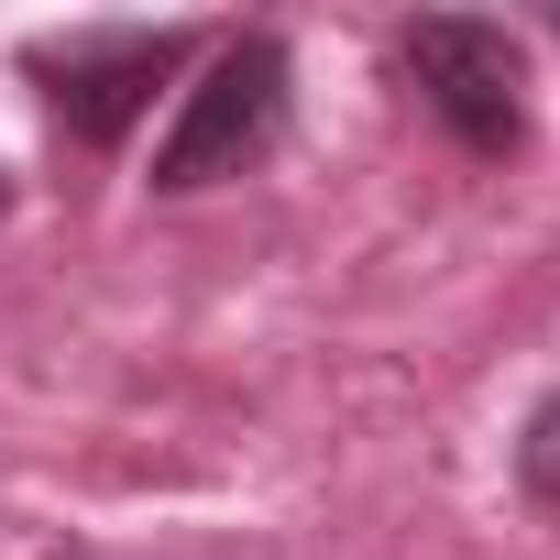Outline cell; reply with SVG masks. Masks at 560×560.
Returning <instances> with one entry per match:
<instances>
[{"label": "cell", "instance_id": "cell-1", "mask_svg": "<svg viewBox=\"0 0 560 560\" xmlns=\"http://www.w3.org/2000/svg\"><path fill=\"white\" fill-rule=\"evenodd\" d=\"M275 121H287V45H275V34H242V45L209 56V78L187 89L176 132L154 143V187L187 198V187L242 176V165L275 143Z\"/></svg>", "mask_w": 560, "mask_h": 560}, {"label": "cell", "instance_id": "cell-2", "mask_svg": "<svg viewBox=\"0 0 560 560\" xmlns=\"http://www.w3.org/2000/svg\"><path fill=\"white\" fill-rule=\"evenodd\" d=\"M407 78H418V100L451 121V143H472V154H505L516 132H527V67H516V34L505 23H472V12H429V23H407Z\"/></svg>", "mask_w": 560, "mask_h": 560}, {"label": "cell", "instance_id": "cell-3", "mask_svg": "<svg viewBox=\"0 0 560 560\" xmlns=\"http://www.w3.org/2000/svg\"><path fill=\"white\" fill-rule=\"evenodd\" d=\"M176 67H187V34H89V45H67V56L45 67V78H56V121H67L78 143H121Z\"/></svg>", "mask_w": 560, "mask_h": 560}, {"label": "cell", "instance_id": "cell-4", "mask_svg": "<svg viewBox=\"0 0 560 560\" xmlns=\"http://www.w3.org/2000/svg\"><path fill=\"white\" fill-rule=\"evenodd\" d=\"M516 472H527V494H538V505L560 516V396H549V407L527 418V440H516Z\"/></svg>", "mask_w": 560, "mask_h": 560}, {"label": "cell", "instance_id": "cell-5", "mask_svg": "<svg viewBox=\"0 0 560 560\" xmlns=\"http://www.w3.org/2000/svg\"><path fill=\"white\" fill-rule=\"evenodd\" d=\"M0 209H12V176H0Z\"/></svg>", "mask_w": 560, "mask_h": 560}, {"label": "cell", "instance_id": "cell-6", "mask_svg": "<svg viewBox=\"0 0 560 560\" xmlns=\"http://www.w3.org/2000/svg\"><path fill=\"white\" fill-rule=\"evenodd\" d=\"M549 34H560V12H549Z\"/></svg>", "mask_w": 560, "mask_h": 560}]
</instances>
